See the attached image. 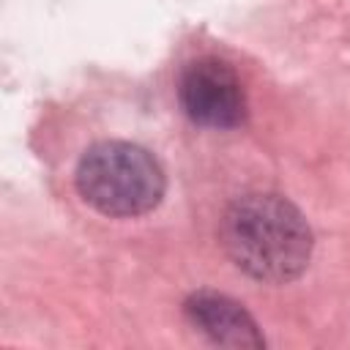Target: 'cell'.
Here are the masks:
<instances>
[{
	"instance_id": "cell-4",
	"label": "cell",
	"mask_w": 350,
	"mask_h": 350,
	"mask_svg": "<svg viewBox=\"0 0 350 350\" xmlns=\"http://www.w3.org/2000/svg\"><path fill=\"white\" fill-rule=\"evenodd\" d=\"M186 314L211 342L221 347H262L265 339L257 331L252 314L230 295L200 290L186 301Z\"/></svg>"
},
{
	"instance_id": "cell-2",
	"label": "cell",
	"mask_w": 350,
	"mask_h": 350,
	"mask_svg": "<svg viewBox=\"0 0 350 350\" xmlns=\"http://www.w3.org/2000/svg\"><path fill=\"white\" fill-rule=\"evenodd\" d=\"M164 170L139 145L98 142L85 150L77 167V189L104 216L134 219L153 211L164 197Z\"/></svg>"
},
{
	"instance_id": "cell-3",
	"label": "cell",
	"mask_w": 350,
	"mask_h": 350,
	"mask_svg": "<svg viewBox=\"0 0 350 350\" xmlns=\"http://www.w3.org/2000/svg\"><path fill=\"white\" fill-rule=\"evenodd\" d=\"M186 115L211 129H235L246 115V96L238 74L219 57L191 60L178 88Z\"/></svg>"
},
{
	"instance_id": "cell-1",
	"label": "cell",
	"mask_w": 350,
	"mask_h": 350,
	"mask_svg": "<svg viewBox=\"0 0 350 350\" xmlns=\"http://www.w3.org/2000/svg\"><path fill=\"white\" fill-rule=\"evenodd\" d=\"M221 241L232 262L271 284L295 279L312 257V230L301 211L279 194H246L230 205Z\"/></svg>"
}]
</instances>
